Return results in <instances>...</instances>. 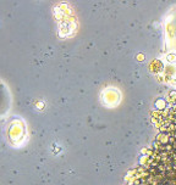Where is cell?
<instances>
[{
	"instance_id": "1",
	"label": "cell",
	"mask_w": 176,
	"mask_h": 185,
	"mask_svg": "<svg viewBox=\"0 0 176 185\" xmlns=\"http://www.w3.org/2000/svg\"><path fill=\"white\" fill-rule=\"evenodd\" d=\"M11 107V95L6 84L0 80V118L8 115Z\"/></svg>"
}]
</instances>
